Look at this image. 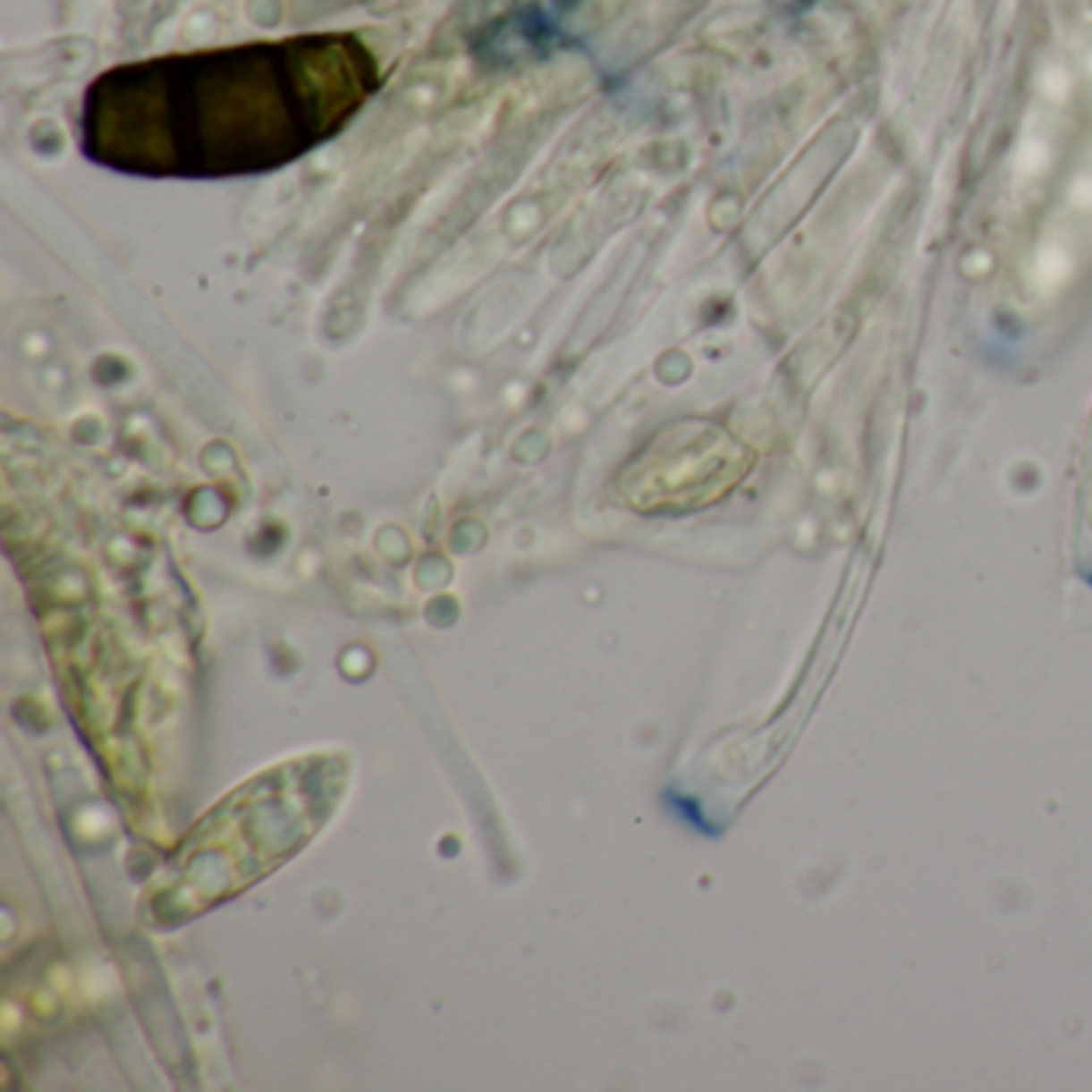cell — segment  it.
<instances>
[{
  "mask_svg": "<svg viewBox=\"0 0 1092 1092\" xmlns=\"http://www.w3.org/2000/svg\"><path fill=\"white\" fill-rule=\"evenodd\" d=\"M375 87L378 64L352 36L151 58L93 80L80 148L135 176L267 174L334 138Z\"/></svg>",
  "mask_w": 1092,
  "mask_h": 1092,
  "instance_id": "cell-1",
  "label": "cell"
},
{
  "mask_svg": "<svg viewBox=\"0 0 1092 1092\" xmlns=\"http://www.w3.org/2000/svg\"><path fill=\"white\" fill-rule=\"evenodd\" d=\"M1070 269L1067 253L1061 247H1045L1038 253V267H1035V279H1038L1041 289H1054L1057 283H1063V275Z\"/></svg>",
  "mask_w": 1092,
  "mask_h": 1092,
  "instance_id": "cell-2",
  "label": "cell"
},
{
  "mask_svg": "<svg viewBox=\"0 0 1092 1092\" xmlns=\"http://www.w3.org/2000/svg\"><path fill=\"white\" fill-rule=\"evenodd\" d=\"M1016 161H1019V170H1022V174H1038V170H1045V164H1047V145L1038 141V138H1029V141L1019 148Z\"/></svg>",
  "mask_w": 1092,
  "mask_h": 1092,
  "instance_id": "cell-3",
  "label": "cell"
},
{
  "mask_svg": "<svg viewBox=\"0 0 1092 1092\" xmlns=\"http://www.w3.org/2000/svg\"><path fill=\"white\" fill-rule=\"evenodd\" d=\"M1047 93H1051V97H1061L1063 90H1067V74H1061V71H1047Z\"/></svg>",
  "mask_w": 1092,
  "mask_h": 1092,
  "instance_id": "cell-4",
  "label": "cell"
},
{
  "mask_svg": "<svg viewBox=\"0 0 1092 1092\" xmlns=\"http://www.w3.org/2000/svg\"><path fill=\"white\" fill-rule=\"evenodd\" d=\"M1089 74H1092V55H1089Z\"/></svg>",
  "mask_w": 1092,
  "mask_h": 1092,
  "instance_id": "cell-5",
  "label": "cell"
}]
</instances>
